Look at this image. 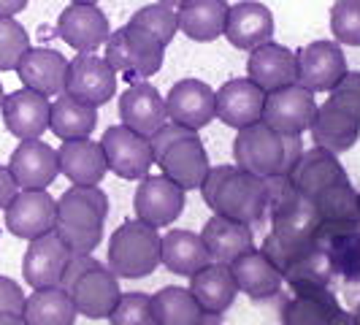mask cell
<instances>
[{
	"label": "cell",
	"instance_id": "cell-1",
	"mask_svg": "<svg viewBox=\"0 0 360 325\" xmlns=\"http://www.w3.org/2000/svg\"><path fill=\"white\" fill-rule=\"evenodd\" d=\"M200 196L214 215L250 228L269 212V179H260L238 165H212L200 184Z\"/></svg>",
	"mask_w": 360,
	"mask_h": 325
},
{
	"label": "cell",
	"instance_id": "cell-2",
	"mask_svg": "<svg viewBox=\"0 0 360 325\" xmlns=\"http://www.w3.org/2000/svg\"><path fill=\"white\" fill-rule=\"evenodd\" d=\"M108 217V196L101 184L90 187H68L57 198L54 234L73 255H92V250L103 238V225Z\"/></svg>",
	"mask_w": 360,
	"mask_h": 325
},
{
	"label": "cell",
	"instance_id": "cell-3",
	"mask_svg": "<svg viewBox=\"0 0 360 325\" xmlns=\"http://www.w3.org/2000/svg\"><path fill=\"white\" fill-rule=\"evenodd\" d=\"M301 155H304L301 136H282L271 130L266 122H255L238 130L233 141V162L260 179L290 177Z\"/></svg>",
	"mask_w": 360,
	"mask_h": 325
},
{
	"label": "cell",
	"instance_id": "cell-4",
	"mask_svg": "<svg viewBox=\"0 0 360 325\" xmlns=\"http://www.w3.org/2000/svg\"><path fill=\"white\" fill-rule=\"evenodd\" d=\"M149 146H152L155 162L160 165V174L176 181L184 193L200 190L212 162L195 130H187L176 122H165L149 139Z\"/></svg>",
	"mask_w": 360,
	"mask_h": 325
},
{
	"label": "cell",
	"instance_id": "cell-5",
	"mask_svg": "<svg viewBox=\"0 0 360 325\" xmlns=\"http://www.w3.org/2000/svg\"><path fill=\"white\" fill-rule=\"evenodd\" d=\"M60 288L71 295L76 312L87 320H108L122 295L114 271L101 266L92 255H73Z\"/></svg>",
	"mask_w": 360,
	"mask_h": 325
},
{
	"label": "cell",
	"instance_id": "cell-6",
	"mask_svg": "<svg viewBox=\"0 0 360 325\" xmlns=\"http://www.w3.org/2000/svg\"><path fill=\"white\" fill-rule=\"evenodd\" d=\"M158 228L141 219H125L108 241V269L117 279H144L160 266Z\"/></svg>",
	"mask_w": 360,
	"mask_h": 325
},
{
	"label": "cell",
	"instance_id": "cell-7",
	"mask_svg": "<svg viewBox=\"0 0 360 325\" xmlns=\"http://www.w3.org/2000/svg\"><path fill=\"white\" fill-rule=\"evenodd\" d=\"M162 54L165 46L155 36L136 25H122L114 30L106 41V63L114 68V73H122L130 84L146 82L149 76L162 68Z\"/></svg>",
	"mask_w": 360,
	"mask_h": 325
},
{
	"label": "cell",
	"instance_id": "cell-8",
	"mask_svg": "<svg viewBox=\"0 0 360 325\" xmlns=\"http://www.w3.org/2000/svg\"><path fill=\"white\" fill-rule=\"evenodd\" d=\"M317 117V98L314 92L301 87V84H290L282 90H274L266 95V106H263V120L271 130L282 133V136H301L304 130L311 127Z\"/></svg>",
	"mask_w": 360,
	"mask_h": 325
},
{
	"label": "cell",
	"instance_id": "cell-9",
	"mask_svg": "<svg viewBox=\"0 0 360 325\" xmlns=\"http://www.w3.org/2000/svg\"><path fill=\"white\" fill-rule=\"evenodd\" d=\"M101 146H103V155H106L108 171H114L120 179L141 181L144 177H149V168L155 165L149 139L133 133L125 125L106 127Z\"/></svg>",
	"mask_w": 360,
	"mask_h": 325
},
{
	"label": "cell",
	"instance_id": "cell-10",
	"mask_svg": "<svg viewBox=\"0 0 360 325\" xmlns=\"http://www.w3.org/2000/svg\"><path fill=\"white\" fill-rule=\"evenodd\" d=\"M65 95L73 101L98 108L117 95V73L98 54H76L68 63L65 76Z\"/></svg>",
	"mask_w": 360,
	"mask_h": 325
},
{
	"label": "cell",
	"instance_id": "cell-11",
	"mask_svg": "<svg viewBox=\"0 0 360 325\" xmlns=\"http://www.w3.org/2000/svg\"><path fill=\"white\" fill-rule=\"evenodd\" d=\"M6 231L17 238L33 241L54 231L57 200L46 190H19L11 203L3 209Z\"/></svg>",
	"mask_w": 360,
	"mask_h": 325
},
{
	"label": "cell",
	"instance_id": "cell-12",
	"mask_svg": "<svg viewBox=\"0 0 360 325\" xmlns=\"http://www.w3.org/2000/svg\"><path fill=\"white\" fill-rule=\"evenodd\" d=\"M133 209L136 219H141L152 228H165L171 225L184 209V190L176 181H171L165 174L158 177H144L136 187L133 196Z\"/></svg>",
	"mask_w": 360,
	"mask_h": 325
},
{
	"label": "cell",
	"instance_id": "cell-13",
	"mask_svg": "<svg viewBox=\"0 0 360 325\" xmlns=\"http://www.w3.org/2000/svg\"><path fill=\"white\" fill-rule=\"evenodd\" d=\"M73 257V253L63 244V238L54 234H46L41 238H33L22 257V276L33 290L41 288H60L65 266Z\"/></svg>",
	"mask_w": 360,
	"mask_h": 325
},
{
	"label": "cell",
	"instance_id": "cell-14",
	"mask_svg": "<svg viewBox=\"0 0 360 325\" xmlns=\"http://www.w3.org/2000/svg\"><path fill=\"white\" fill-rule=\"evenodd\" d=\"M347 73V57L336 41H311L298 52V84L311 92H330Z\"/></svg>",
	"mask_w": 360,
	"mask_h": 325
},
{
	"label": "cell",
	"instance_id": "cell-15",
	"mask_svg": "<svg viewBox=\"0 0 360 325\" xmlns=\"http://www.w3.org/2000/svg\"><path fill=\"white\" fill-rule=\"evenodd\" d=\"M0 111H3V125L11 136L19 141H30V139H41L49 130L52 101L41 92L22 87L3 98Z\"/></svg>",
	"mask_w": 360,
	"mask_h": 325
},
{
	"label": "cell",
	"instance_id": "cell-16",
	"mask_svg": "<svg viewBox=\"0 0 360 325\" xmlns=\"http://www.w3.org/2000/svg\"><path fill=\"white\" fill-rule=\"evenodd\" d=\"M57 36L79 54H92L101 46H106L108 36H111V25L98 6L71 3L57 17Z\"/></svg>",
	"mask_w": 360,
	"mask_h": 325
},
{
	"label": "cell",
	"instance_id": "cell-17",
	"mask_svg": "<svg viewBox=\"0 0 360 325\" xmlns=\"http://www.w3.org/2000/svg\"><path fill=\"white\" fill-rule=\"evenodd\" d=\"M266 92L250 79H231L214 92V117L233 130L255 125L263 120Z\"/></svg>",
	"mask_w": 360,
	"mask_h": 325
},
{
	"label": "cell",
	"instance_id": "cell-18",
	"mask_svg": "<svg viewBox=\"0 0 360 325\" xmlns=\"http://www.w3.org/2000/svg\"><path fill=\"white\" fill-rule=\"evenodd\" d=\"M168 120L176 125L195 130L206 127L214 117V90L200 79H181L165 95Z\"/></svg>",
	"mask_w": 360,
	"mask_h": 325
},
{
	"label": "cell",
	"instance_id": "cell-19",
	"mask_svg": "<svg viewBox=\"0 0 360 325\" xmlns=\"http://www.w3.org/2000/svg\"><path fill=\"white\" fill-rule=\"evenodd\" d=\"M247 79L255 82L266 95L298 84V52L274 41L257 46L247 57Z\"/></svg>",
	"mask_w": 360,
	"mask_h": 325
},
{
	"label": "cell",
	"instance_id": "cell-20",
	"mask_svg": "<svg viewBox=\"0 0 360 325\" xmlns=\"http://www.w3.org/2000/svg\"><path fill=\"white\" fill-rule=\"evenodd\" d=\"M8 171L19 190H46L60 174L57 149L38 139L19 141V146L8 158Z\"/></svg>",
	"mask_w": 360,
	"mask_h": 325
},
{
	"label": "cell",
	"instance_id": "cell-21",
	"mask_svg": "<svg viewBox=\"0 0 360 325\" xmlns=\"http://www.w3.org/2000/svg\"><path fill=\"white\" fill-rule=\"evenodd\" d=\"M120 120H122V125L144 139H152L165 122H171L168 111H165V98L149 82H136L122 92Z\"/></svg>",
	"mask_w": 360,
	"mask_h": 325
},
{
	"label": "cell",
	"instance_id": "cell-22",
	"mask_svg": "<svg viewBox=\"0 0 360 325\" xmlns=\"http://www.w3.org/2000/svg\"><path fill=\"white\" fill-rule=\"evenodd\" d=\"M311 141L320 149H328L333 155L352 149L360 139V117L336 101H325L317 106V117L311 122Z\"/></svg>",
	"mask_w": 360,
	"mask_h": 325
},
{
	"label": "cell",
	"instance_id": "cell-23",
	"mask_svg": "<svg viewBox=\"0 0 360 325\" xmlns=\"http://www.w3.org/2000/svg\"><path fill=\"white\" fill-rule=\"evenodd\" d=\"M19 82L33 92L46 98H57L65 92V76H68V60L57 49L46 46H30L17 65Z\"/></svg>",
	"mask_w": 360,
	"mask_h": 325
},
{
	"label": "cell",
	"instance_id": "cell-24",
	"mask_svg": "<svg viewBox=\"0 0 360 325\" xmlns=\"http://www.w3.org/2000/svg\"><path fill=\"white\" fill-rule=\"evenodd\" d=\"M290 184L307 196L309 200L314 196H320L323 190L333 187V184H344L349 181L344 165L339 162V158L328 149H320V146H311L301 155V160L295 162V168L290 171Z\"/></svg>",
	"mask_w": 360,
	"mask_h": 325
},
{
	"label": "cell",
	"instance_id": "cell-25",
	"mask_svg": "<svg viewBox=\"0 0 360 325\" xmlns=\"http://www.w3.org/2000/svg\"><path fill=\"white\" fill-rule=\"evenodd\" d=\"M222 36L233 44L236 49L252 52L257 46L269 44L274 36V14L263 3L255 0H241L228 8L225 19V33Z\"/></svg>",
	"mask_w": 360,
	"mask_h": 325
},
{
	"label": "cell",
	"instance_id": "cell-26",
	"mask_svg": "<svg viewBox=\"0 0 360 325\" xmlns=\"http://www.w3.org/2000/svg\"><path fill=\"white\" fill-rule=\"evenodd\" d=\"M57 162H60V174L79 187L101 184L108 174L103 146H101V141H90V139L63 141L57 149Z\"/></svg>",
	"mask_w": 360,
	"mask_h": 325
},
{
	"label": "cell",
	"instance_id": "cell-27",
	"mask_svg": "<svg viewBox=\"0 0 360 325\" xmlns=\"http://www.w3.org/2000/svg\"><path fill=\"white\" fill-rule=\"evenodd\" d=\"M200 238L206 244V253L212 257V263H225V266H231L241 255L255 250L252 228L219 215L206 219V225L200 228Z\"/></svg>",
	"mask_w": 360,
	"mask_h": 325
},
{
	"label": "cell",
	"instance_id": "cell-28",
	"mask_svg": "<svg viewBox=\"0 0 360 325\" xmlns=\"http://www.w3.org/2000/svg\"><path fill=\"white\" fill-rule=\"evenodd\" d=\"M231 274H233L238 293L250 295L252 301H269L274 295H279V290L285 285L282 271L276 269L260 250H250L238 260H233Z\"/></svg>",
	"mask_w": 360,
	"mask_h": 325
},
{
	"label": "cell",
	"instance_id": "cell-29",
	"mask_svg": "<svg viewBox=\"0 0 360 325\" xmlns=\"http://www.w3.org/2000/svg\"><path fill=\"white\" fill-rule=\"evenodd\" d=\"M190 293L198 301V307L203 309V314H225L233 307L238 288L231 274V266L225 263H209L203 266L198 274L190 276Z\"/></svg>",
	"mask_w": 360,
	"mask_h": 325
},
{
	"label": "cell",
	"instance_id": "cell-30",
	"mask_svg": "<svg viewBox=\"0 0 360 325\" xmlns=\"http://www.w3.org/2000/svg\"><path fill=\"white\" fill-rule=\"evenodd\" d=\"M228 8H231L228 0H184L176 8L179 33L200 44L217 41L225 33Z\"/></svg>",
	"mask_w": 360,
	"mask_h": 325
},
{
	"label": "cell",
	"instance_id": "cell-31",
	"mask_svg": "<svg viewBox=\"0 0 360 325\" xmlns=\"http://www.w3.org/2000/svg\"><path fill=\"white\" fill-rule=\"evenodd\" d=\"M160 263L171 274L193 276L203 266H209L212 257L206 253V244H203L200 234H193V231H168L160 241Z\"/></svg>",
	"mask_w": 360,
	"mask_h": 325
},
{
	"label": "cell",
	"instance_id": "cell-32",
	"mask_svg": "<svg viewBox=\"0 0 360 325\" xmlns=\"http://www.w3.org/2000/svg\"><path fill=\"white\" fill-rule=\"evenodd\" d=\"M317 244L328 255L333 276L342 274L347 279H360V225H347V228L320 225Z\"/></svg>",
	"mask_w": 360,
	"mask_h": 325
},
{
	"label": "cell",
	"instance_id": "cell-33",
	"mask_svg": "<svg viewBox=\"0 0 360 325\" xmlns=\"http://www.w3.org/2000/svg\"><path fill=\"white\" fill-rule=\"evenodd\" d=\"M339 312V298L328 288L298 290L282 307V325H333Z\"/></svg>",
	"mask_w": 360,
	"mask_h": 325
},
{
	"label": "cell",
	"instance_id": "cell-34",
	"mask_svg": "<svg viewBox=\"0 0 360 325\" xmlns=\"http://www.w3.org/2000/svg\"><path fill=\"white\" fill-rule=\"evenodd\" d=\"M282 279L288 282L292 293L298 290H314V288H328L333 279V269L325 250L314 241L311 247L301 250L292 255L288 263L282 266Z\"/></svg>",
	"mask_w": 360,
	"mask_h": 325
},
{
	"label": "cell",
	"instance_id": "cell-35",
	"mask_svg": "<svg viewBox=\"0 0 360 325\" xmlns=\"http://www.w3.org/2000/svg\"><path fill=\"white\" fill-rule=\"evenodd\" d=\"M73 298L63 288H41L33 290L25 298L22 317L27 325H73L76 323Z\"/></svg>",
	"mask_w": 360,
	"mask_h": 325
},
{
	"label": "cell",
	"instance_id": "cell-36",
	"mask_svg": "<svg viewBox=\"0 0 360 325\" xmlns=\"http://www.w3.org/2000/svg\"><path fill=\"white\" fill-rule=\"evenodd\" d=\"M98 125V108L73 101L71 95H57L52 101V114H49V130L60 141H73V139H90V133Z\"/></svg>",
	"mask_w": 360,
	"mask_h": 325
},
{
	"label": "cell",
	"instance_id": "cell-37",
	"mask_svg": "<svg viewBox=\"0 0 360 325\" xmlns=\"http://www.w3.org/2000/svg\"><path fill=\"white\" fill-rule=\"evenodd\" d=\"M311 203L320 225H330V228L360 225V193L349 181L323 190L320 196L311 198Z\"/></svg>",
	"mask_w": 360,
	"mask_h": 325
},
{
	"label": "cell",
	"instance_id": "cell-38",
	"mask_svg": "<svg viewBox=\"0 0 360 325\" xmlns=\"http://www.w3.org/2000/svg\"><path fill=\"white\" fill-rule=\"evenodd\" d=\"M152 312L158 325H198L203 309L193 298V293L179 285H165L152 295Z\"/></svg>",
	"mask_w": 360,
	"mask_h": 325
},
{
	"label": "cell",
	"instance_id": "cell-39",
	"mask_svg": "<svg viewBox=\"0 0 360 325\" xmlns=\"http://www.w3.org/2000/svg\"><path fill=\"white\" fill-rule=\"evenodd\" d=\"M130 25L146 30L149 36H155L162 46H168L174 36L179 33V19H176V8L165 6V3H152V6H144L139 8L133 17H130Z\"/></svg>",
	"mask_w": 360,
	"mask_h": 325
},
{
	"label": "cell",
	"instance_id": "cell-40",
	"mask_svg": "<svg viewBox=\"0 0 360 325\" xmlns=\"http://www.w3.org/2000/svg\"><path fill=\"white\" fill-rule=\"evenodd\" d=\"M30 49V36L14 17H0V71H17L19 60Z\"/></svg>",
	"mask_w": 360,
	"mask_h": 325
},
{
	"label": "cell",
	"instance_id": "cell-41",
	"mask_svg": "<svg viewBox=\"0 0 360 325\" xmlns=\"http://www.w3.org/2000/svg\"><path fill=\"white\" fill-rule=\"evenodd\" d=\"M330 33L336 44L360 46V0H336L330 8Z\"/></svg>",
	"mask_w": 360,
	"mask_h": 325
},
{
	"label": "cell",
	"instance_id": "cell-42",
	"mask_svg": "<svg viewBox=\"0 0 360 325\" xmlns=\"http://www.w3.org/2000/svg\"><path fill=\"white\" fill-rule=\"evenodd\" d=\"M111 325H158L152 312V295L144 293H122L108 317Z\"/></svg>",
	"mask_w": 360,
	"mask_h": 325
},
{
	"label": "cell",
	"instance_id": "cell-43",
	"mask_svg": "<svg viewBox=\"0 0 360 325\" xmlns=\"http://www.w3.org/2000/svg\"><path fill=\"white\" fill-rule=\"evenodd\" d=\"M328 98L336 101V103H342V106H347L349 111H355L360 117V71L344 73L342 82L328 92Z\"/></svg>",
	"mask_w": 360,
	"mask_h": 325
},
{
	"label": "cell",
	"instance_id": "cell-44",
	"mask_svg": "<svg viewBox=\"0 0 360 325\" xmlns=\"http://www.w3.org/2000/svg\"><path fill=\"white\" fill-rule=\"evenodd\" d=\"M25 293L17 282L6 274H0V314H22L25 309Z\"/></svg>",
	"mask_w": 360,
	"mask_h": 325
},
{
	"label": "cell",
	"instance_id": "cell-45",
	"mask_svg": "<svg viewBox=\"0 0 360 325\" xmlns=\"http://www.w3.org/2000/svg\"><path fill=\"white\" fill-rule=\"evenodd\" d=\"M19 193L17 181L11 177V171H8V165H0V212L11 203V198Z\"/></svg>",
	"mask_w": 360,
	"mask_h": 325
},
{
	"label": "cell",
	"instance_id": "cell-46",
	"mask_svg": "<svg viewBox=\"0 0 360 325\" xmlns=\"http://www.w3.org/2000/svg\"><path fill=\"white\" fill-rule=\"evenodd\" d=\"M30 0H0V17H17L19 11L27 8Z\"/></svg>",
	"mask_w": 360,
	"mask_h": 325
},
{
	"label": "cell",
	"instance_id": "cell-47",
	"mask_svg": "<svg viewBox=\"0 0 360 325\" xmlns=\"http://www.w3.org/2000/svg\"><path fill=\"white\" fill-rule=\"evenodd\" d=\"M0 325H27L22 314H0Z\"/></svg>",
	"mask_w": 360,
	"mask_h": 325
},
{
	"label": "cell",
	"instance_id": "cell-48",
	"mask_svg": "<svg viewBox=\"0 0 360 325\" xmlns=\"http://www.w3.org/2000/svg\"><path fill=\"white\" fill-rule=\"evenodd\" d=\"M198 325H222V317L219 314H203V320Z\"/></svg>",
	"mask_w": 360,
	"mask_h": 325
},
{
	"label": "cell",
	"instance_id": "cell-49",
	"mask_svg": "<svg viewBox=\"0 0 360 325\" xmlns=\"http://www.w3.org/2000/svg\"><path fill=\"white\" fill-rule=\"evenodd\" d=\"M158 3H165V6H171V8H179L184 0H158Z\"/></svg>",
	"mask_w": 360,
	"mask_h": 325
},
{
	"label": "cell",
	"instance_id": "cell-50",
	"mask_svg": "<svg viewBox=\"0 0 360 325\" xmlns=\"http://www.w3.org/2000/svg\"><path fill=\"white\" fill-rule=\"evenodd\" d=\"M352 323L360 325V301H358V307H355V312H352Z\"/></svg>",
	"mask_w": 360,
	"mask_h": 325
},
{
	"label": "cell",
	"instance_id": "cell-51",
	"mask_svg": "<svg viewBox=\"0 0 360 325\" xmlns=\"http://www.w3.org/2000/svg\"><path fill=\"white\" fill-rule=\"evenodd\" d=\"M71 3H84V6H98V0H71Z\"/></svg>",
	"mask_w": 360,
	"mask_h": 325
},
{
	"label": "cell",
	"instance_id": "cell-52",
	"mask_svg": "<svg viewBox=\"0 0 360 325\" xmlns=\"http://www.w3.org/2000/svg\"><path fill=\"white\" fill-rule=\"evenodd\" d=\"M3 98H6V92H3V84H0V106H3Z\"/></svg>",
	"mask_w": 360,
	"mask_h": 325
}]
</instances>
